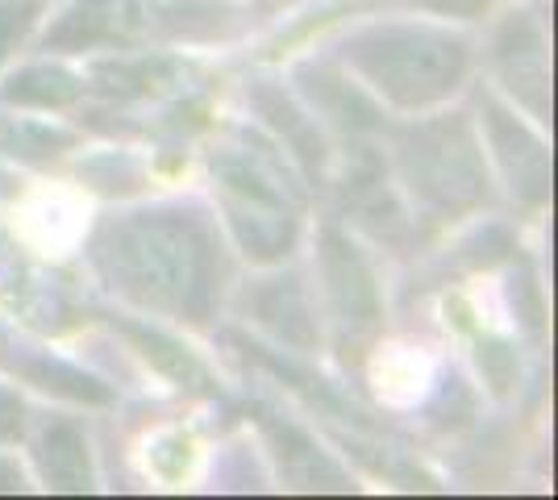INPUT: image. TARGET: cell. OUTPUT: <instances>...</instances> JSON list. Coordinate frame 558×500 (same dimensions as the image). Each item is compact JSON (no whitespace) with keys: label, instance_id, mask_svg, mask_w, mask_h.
<instances>
[{"label":"cell","instance_id":"ffe728a7","mask_svg":"<svg viewBox=\"0 0 558 500\" xmlns=\"http://www.w3.org/2000/svg\"><path fill=\"white\" fill-rule=\"evenodd\" d=\"M43 9H47V0H0V59L34 29Z\"/></svg>","mask_w":558,"mask_h":500},{"label":"cell","instance_id":"603a6c76","mask_svg":"<svg viewBox=\"0 0 558 500\" xmlns=\"http://www.w3.org/2000/svg\"><path fill=\"white\" fill-rule=\"evenodd\" d=\"M22 417H25L22 401L9 388H0V442H13L22 434Z\"/></svg>","mask_w":558,"mask_h":500},{"label":"cell","instance_id":"277c9868","mask_svg":"<svg viewBox=\"0 0 558 500\" xmlns=\"http://www.w3.org/2000/svg\"><path fill=\"white\" fill-rule=\"evenodd\" d=\"M213 180L221 188L226 221H230L238 246L258 263L283 259L296 242V214L283 200V188L271 180V171L238 150L213 155Z\"/></svg>","mask_w":558,"mask_h":500},{"label":"cell","instance_id":"4fadbf2b","mask_svg":"<svg viewBox=\"0 0 558 500\" xmlns=\"http://www.w3.org/2000/svg\"><path fill=\"white\" fill-rule=\"evenodd\" d=\"M113 326L138 346L150 367L163 371L167 380L184 383V388H209V371L201 367V358L192 355L184 342H175L171 333L150 330V326H142V321H125V317H113Z\"/></svg>","mask_w":558,"mask_h":500},{"label":"cell","instance_id":"7a4b0ae2","mask_svg":"<svg viewBox=\"0 0 558 500\" xmlns=\"http://www.w3.org/2000/svg\"><path fill=\"white\" fill-rule=\"evenodd\" d=\"M342 59L404 109L442 100L466 72L463 42L429 25H372L342 47Z\"/></svg>","mask_w":558,"mask_h":500},{"label":"cell","instance_id":"ba28073f","mask_svg":"<svg viewBox=\"0 0 558 500\" xmlns=\"http://www.w3.org/2000/svg\"><path fill=\"white\" fill-rule=\"evenodd\" d=\"M0 367L13 371V376H22L34 388H43V392L68 397V401H80V405H109L113 401V392L96 380V376L71 367L63 358H54L50 351L25 342L17 333H9L4 326H0Z\"/></svg>","mask_w":558,"mask_h":500},{"label":"cell","instance_id":"52a82bcc","mask_svg":"<svg viewBox=\"0 0 558 500\" xmlns=\"http://www.w3.org/2000/svg\"><path fill=\"white\" fill-rule=\"evenodd\" d=\"M480 109H484V130H488V143L496 146V159L505 167V175H509L512 192L521 196V200H546L550 196V155H546V146L534 138V130L525 125V121H517L496 100V96L480 93Z\"/></svg>","mask_w":558,"mask_h":500},{"label":"cell","instance_id":"5bb4252c","mask_svg":"<svg viewBox=\"0 0 558 500\" xmlns=\"http://www.w3.org/2000/svg\"><path fill=\"white\" fill-rule=\"evenodd\" d=\"M296 80L304 84V93L317 100V109L338 121V125H347V130H375L379 125V109L329 68H301Z\"/></svg>","mask_w":558,"mask_h":500},{"label":"cell","instance_id":"8fae6325","mask_svg":"<svg viewBox=\"0 0 558 500\" xmlns=\"http://www.w3.org/2000/svg\"><path fill=\"white\" fill-rule=\"evenodd\" d=\"M255 413H258L263 434H267V442L276 447V459H279V467H283V476L292 479L296 488H329V492H342V488H347V476L329 463L326 454L317 451V442H313L301 426L283 422L271 408H255Z\"/></svg>","mask_w":558,"mask_h":500},{"label":"cell","instance_id":"cb8c5ba5","mask_svg":"<svg viewBox=\"0 0 558 500\" xmlns=\"http://www.w3.org/2000/svg\"><path fill=\"white\" fill-rule=\"evenodd\" d=\"M421 4H429V9H438V13H454V17H475L488 0H421Z\"/></svg>","mask_w":558,"mask_h":500},{"label":"cell","instance_id":"9c48e42d","mask_svg":"<svg viewBox=\"0 0 558 500\" xmlns=\"http://www.w3.org/2000/svg\"><path fill=\"white\" fill-rule=\"evenodd\" d=\"M246 309L255 313V321H263L279 342H288L296 351H313L317 346V317H313V305H308L304 284L296 276L258 280L246 292Z\"/></svg>","mask_w":558,"mask_h":500},{"label":"cell","instance_id":"5b68a950","mask_svg":"<svg viewBox=\"0 0 558 500\" xmlns=\"http://www.w3.org/2000/svg\"><path fill=\"white\" fill-rule=\"evenodd\" d=\"M317 259H322V276H326V292L338 326L350 338L375 333L384 309H379V288H375V276L372 267H367V259H363V251L342 230L326 225L322 242H317Z\"/></svg>","mask_w":558,"mask_h":500},{"label":"cell","instance_id":"d4e9b609","mask_svg":"<svg viewBox=\"0 0 558 500\" xmlns=\"http://www.w3.org/2000/svg\"><path fill=\"white\" fill-rule=\"evenodd\" d=\"M0 492H22V467L0 459Z\"/></svg>","mask_w":558,"mask_h":500},{"label":"cell","instance_id":"ac0fdd59","mask_svg":"<svg viewBox=\"0 0 558 500\" xmlns=\"http://www.w3.org/2000/svg\"><path fill=\"white\" fill-rule=\"evenodd\" d=\"M117 29V4L113 0H80L59 29L50 34L54 47H96Z\"/></svg>","mask_w":558,"mask_h":500},{"label":"cell","instance_id":"7c38bea8","mask_svg":"<svg viewBox=\"0 0 558 500\" xmlns=\"http://www.w3.org/2000/svg\"><path fill=\"white\" fill-rule=\"evenodd\" d=\"M251 105H255V113L271 130H276L279 138H288V146H292V155H296V163L308 171V175H317L322 171V163H326V143H322V130H317V121L304 113L301 105L292 100V96L283 93L279 84H255L251 88Z\"/></svg>","mask_w":558,"mask_h":500},{"label":"cell","instance_id":"44dd1931","mask_svg":"<svg viewBox=\"0 0 558 500\" xmlns=\"http://www.w3.org/2000/svg\"><path fill=\"white\" fill-rule=\"evenodd\" d=\"M480 371L488 376L492 392H509L512 383H517V351H512L509 342H500V338H484L480 342Z\"/></svg>","mask_w":558,"mask_h":500},{"label":"cell","instance_id":"6da1fadb","mask_svg":"<svg viewBox=\"0 0 558 500\" xmlns=\"http://www.w3.org/2000/svg\"><path fill=\"white\" fill-rule=\"evenodd\" d=\"M105 284L146 309L209 321L221 288V251L196 209H142L105 217L93 234Z\"/></svg>","mask_w":558,"mask_h":500},{"label":"cell","instance_id":"30bf717a","mask_svg":"<svg viewBox=\"0 0 558 500\" xmlns=\"http://www.w3.org/2000/svg\"><path fill=\"white\" fill-rule=\"evenodd\" d=\"M34 459L38 472L54 492H88L93 488V463H88V442L84 429L68 417H47L34 434Z\"/></svg>","mask_w":558,"mask_h":500},{"label":"cell","instance_id":"3957f363","mask_svg":"<svg viewBox=\"0 0 558 500\" xmlns=\"http://www.w3.org/2000/svg\"><path fill=\"white\" fill-rule=\"evenodd\" d=\"M400 171L421 209L438 217L475 209L488 196L484 155L459 113L409 125L400 138Z\"/></svg>","mask_w":558,"mask_h":500},{"label":"cell","instance_id":"2e32d148","mask_svg":"<svg viewBox=\"0 0 558 500\" xmlns=\"http://www.w3.org/2000/svg\"><path fill=\"white\" fill-rule=\"evenodd\" d=\"M71 146H75V134L63 125H43V121L0 113V155H9L17 163H50Z\"/></svg>","mask_w":558,"mask_h":500},{"label":"cell","instance_id":"9a60e30c","mask_svg":"<svg viewBox=\"0 0 558 500\" xmlns=\"http://www.w3.org/2000/svg\"><path fill=\"white\" fill-rule=\"evenodd\" d=\"M80 93H84L80 75H71L68 68H54V63H34V68L9 75V84L0 88V100L4 105H34V109H63L71 100H80Z\"/></svg>","mask_w":558,"mask_h":500},{"label":"cell","instance_id":"7402d4cb","mask_svg":"<svg viewBox=\"0 0 558 500\" xmlns=\"http://www.w3.org/2000/svg\"><path fill=\"white\" fill-rule=\"evenodd\" d=\"M512 301H525V309H517V317H521L530 330H537V326H542V301H537V284L530 276L512 280Z\"/></svg>","mask_w":558,"mask_h":500},{"label":"cell","instance_id":"484cf974","mask_svg":"<svg viewBox=\"0 0 558 500\" xmlns=\"http://www.w3.org/2000/svg\"><path fill=\"white\" fill-rule=\"evenodd\" d=\"M0 192H9V175L4 171H0Z\"/></svg>","mask_w":558,"mask_h":500},{"label":"cell","instance_id":"8992f818","mask_svg":"<svg viewBox=\"0 0 558 500\" xmlns=\"http://www.w3.org/2000/svg\"><path fill=\"white\" fill-rule=\"evenodd\" d=\"M496 68L537 118L550 113V50L534 13H509L496 29Z\"/></svg>","mask_w":558,"mask_h":500},{"label":"cell","instance_id":"e0dca14e","mask_svg":"<svg viewBox=\"0 0 558 500\" xmlns=\"http://www.w3.org/2000/svg\"><path fill=\"white\" fill-rule=\"evenodd\" d=\"M171 75H175L171 59H105L93 68V84L117 100H138L159 93Z\"/></svg>","mask_w":558,"mask_h":500},{"label":"cell","instance_id":"d6986e66","mask_svg":"<svg viewBox=\"0 0 558 500\" xmlns=\"http://www.w3.org/2000/svg\"><path fill=\"white\" fill-rule=\"evenodd\" d=\"M80 175L100 192H134L142 188V163L134 155H121V150H109V155H96L80 167Z\"/></svg>","mask_w":558,"mask_h":500}]
</instances>
